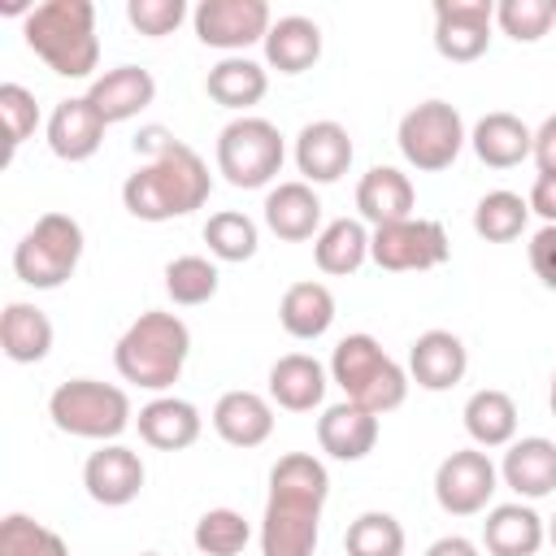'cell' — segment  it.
Listing matches in <instances>:
<instances>
[{
	"label": "cell",
	"mask_w": 556,
	"mask_h": 556,
	"mask_svg": "<svg viewBox=\"0 0 556 556\" xmlns=\"http://www.w3.org/2000/svg\"><path fill=\"white\" fill-rule=\"evenodd\" d=\"M552 13H556V0H552Z\"/></svg>",
	"instance_id": "cell-50"
},
{
	"label": "cell",
	"mask_w": 556,
	"mask_h": 556,
	"mask_svg": "<svg viewBox=\"0 0 556 556\" xmlns=\"http://www.w3.org/2000/svg\"><path fill=\"white\" fill-rule=\"evenodd\" d=\"M0 348L13 365H35L52 352V321L43 308L26 304V300H13L4 304L0 313Z\"/></svg>",
	"instance_id": "cell-29"
},
{
	"label": "cell",
	"mask_w": 556,
	"mask_h": 556,
	"mask_svg": "<svg viewBox=\"0 0 556 556\" xmlns=\"http://www.w3.org/2000/svg\"><path fill=\"white\" fill-rule=\"evenodd\" d=\"M348 556H404V526L391 513H361L343 534Z\"/></svg>",
	"instance_id": "cell-38"
},
{
	"label": "cell",
	"mask_w": 556,
	"mask_h": 556,
	"mask_svg": "<svg viewBox=\"0 0 556 556\" xmlns=\"http://www.w3.org/2000/svg\"><path fill=\"white\" fill-rule=\"evenodd\" d=\"M26 48L61 78H91L100 65L96 4L91 0H43L26 13Z\"/></svg>",
	"instance_id": "cell-3"
},
{
	"label": "cell",
	"mask_w": 556,
	"mask_h": 556,
	"mask_svg": "<svg viewBox=\"0 0 556 556\" xmlns=\"http://www.w3.org/2000/svg\"><path fill=\"white\" fill-rule=\"evenodd\" d=\"M469 143H473V152H478L482 165H491V169H513V165H521V161L534 152V130H530L517 113H486V117L473 126Z\"/></svg>",
	"instance_id": "cell-27"
},
{
	"label": "cell",
	"mask_w": 556,
	"mask_h": 556,
	"mask_svg": "<svg viewBox=\"0 0 556 556\" xmlns=\"http://www.w3.org/2000/svg\"><path fill=\"white\" fill-rule=\"evenodd\" d=\"M530 269H534V278L547 291H556V226L534 230V239H530Z\"/></svg>",
	"instance_id": "cell-43"
},
{
	"label": "cell",
	"mask_w": 556,
	"mask_h": 556,
	"mask_svg": "<svg viewBox=\"0 0 556 556\" xmlns=\"http://www.w3.org/2000/svg\"><path fill=\"white\" fill-rule=\"evenodd\" d=\"M135 426H139V439L148 447H156V452H182V447H191L200 439V426L204 421H200V413H195L191 400L156 395V400H148L139 408Z\"/></svg>",
	"instance_id": "cell-22"
},
{
	"label": "cell",
	"mask_w": 556,
	"mask_h": 556,
	"mask_svg": "<svg viewBox=\"0 0 556 556\" xmlns=\"http://www.w3.org/2000/svg\"><path fill=\"white\" fill-rule=\"evenodd\" d=\"M326 495H330V473L313 452L278 456V465L269 469L261 552L265 556H313Z\"/></svg>",
	"instance_id": "cell-2"
},
{
	"label": "cell",
	"mask_w": 556,
	"mask_h": 556,
	"mask_svg": "<svg viewBox=\"0 0 556 556\" xmlns=\"http://www.w3.org/2000/svg\"><path fill=\"white\" fill-rule=\"evenodd\" d=\"M504 486H513L521 500H543L556 491V443L543 434L513 439L500 465Z\"/></svg>",
	"instance_id": "cell-20"
},
{
	"label": "cell",
	"mask_w": 556,
	"mask_h": 556,
	"mask_svg": "<svg viewBox=\"0 0 556 556\" xmlns=\"http://www.w3.org/2000/svg\"><path fill=\"white\" fill-rule=\"evenodd\" d=\"M83 261V226L70 213H43L13 248V274L35 291H56Z\"/></svg>",
	"instance_id": "cell-8"
},
{
	"label": "cell",
	"mask_w": 556,
	"mask_h": 556,
	"mask_svg": "<svg viewBox=\"0 0 556 556\" xmlns=\"http://www.w3.org/2000/svg\"><path fill=\"white\" fill-rule=\"evenodd\" d=\"M530 217V200H521L517 191H486L473 204V230L486 243H513L526 230Z\"/></svg>",
	"instance_id": "cell-34"
},
{
	"label": "cell",
	"mask_w": 556,
	"mask_h": 556,
	"mask_svg": "<svg viewBox=\"0 0 556 556\" xmlns=\"http://www.w3.org/2000/svg\"><path fill=\"white\" fill-rule=\"evenodd\" d=\"M139 143L148 148V161L122 182L126 213L139 222H174L195 213L213 191V178L200 152L187 148L182 139H169L165 130H148Z\"/></svg>",
	"instance_id": "cell-1"
},
{
	"label": "cell",
	"mask_w": 556,
	"mask_h": 556,
	"mask_svg": "<svg viewBox=\"0 0 556 556\" xmlns=\"http://www.w3.org/2000/svg\"><path fill=\"white\" fill-rule=\"evenodd\" d=\"M400 152L413 169L439 174L465 148V122L447 100H421L400 117Z\"/></svg>",
	"instance_id": "cell-9"
},
{
	"label": "cell",
	"mask_w": 556,
	"mask_h": 556,
	"mask_svg": "<svg viewBox=\"0 0 556 556\" xmlns=\"http://www.w3.org/2000/svg\"><path fill=\"white\" fill-rule=\"evenodd\" d=\"M295 165L304 182H339L352 165V135L330 117L308 122L295 135Z\"/></svg>",
	"instance_id": "cell-16"
},
{
	"label": "cell",
	"mask_w": 556,
	"mask_h": 556,
	"mask_svg": "<svg viewBox=\"0 0 556 556\" xmlns=\"http://www.w3.org/2000/svg\"><path fill=\"white\" fill-rule=\"evenodd\" d=\"M465 369H469V352L452 330H426L408 348V374L421 391H447L465 378Z\"/></svg>",
	"instance_id": "cell-17"
},
{
	"label": "cell",
	"mask_w": 556,
	"mask_h": 556,
	"mask_svg": "<svg viewBox=\"0 0 556 556\" xmlns=\"http://www.w3.org/2000/svg\"><path fill=\"white\" fill-rule=\"evenodd\" d=\"M547 404H552V417H556V369H552V391H547Z\"/></svg>",
	"instance_id": "cell-47"
},
{
	"label": "cell",
	"mask_w": 556,
	"mask_h": 556,
	"mask_svg": "<svg viewBox=\"0 0 556 556\" xmlns=\"http://www.w3.org/2000/svg\"><path fill=\"white\" fill-rule=\"evenodd\" d=\"M139 556H161V552H139Z\"/></svg>",
	"instance_id": "cell-49"
},
{
	"label": "cell",
	"mask_w": 556,
	"mask_h": 556,
	"mask_svg": "<svg viewBox=\"0 0 556 556\" xmlns=\"http://www.w3.org/2000/svg\"><path fill=\"white\" fill-rule=\"evenodd\" d=\"M278 321L291 339H321L334 326V295L326 282H291L278 300Z\"/></svg>",
	"instance_id": "cell-30"
},
{
	"label": "cell",
	"mask_w": 556,
	"mask_h": 556,
	"mask_svg": "<svg viewBox=\"0 0 556 556\" xmlns=\"http://www.w3.org/2000/svg\"><path fill=\"white\" fill-rule=\"evenodd\" d=\"M265 226L287 239V243H304L317 235L321 226V200L308 182H278L265 195Z\"/></svg>",
	"instance_id": "cell-25"
},
{
	"label": "cell",
	"mask_w": 556,
	"mask_h": 556,
	"mask_svg": "<svg viewBox=\"0 0 556 556\" xmlns=\"http://www.w3.org/2000/svg\"><path fill=\"white\" fill-rule=\"evenodd\" d=\"M313 261H317L321 274H334V278L356 274L369 261V230H365V222H356V217L326 222L317 230V239H313Z\"/></svg>",
	"instance_id": "cell-32"
},
{
	"label": "cell",
	"mask_w": 556,
	"mask_h": 556,
	"mask_svg": "<svg viewBox=\"0 0 556 556\" xmlns=\"http://www.w3.org/2000/svg\"><path fill=\"white\" fill-rule=\"evenodd\" d=\"M104 126H109V122L96 113V104H91L87 96H70V100H61V104L52 109V117H48V148H52V156H61V161H87V156L100 152Z\"/></svg>",
	"instance_id": "cell-15"
},
{
	"label": "cell",
	"mask_w": 556,
	"mask_h": 556,
	"mask_svg": "<svg viewBox=\"0 0 556 556\" xmlns=\"http://www.w3.org/2000/svg\"><path fill=\"white\" fill-rule=\"evenodd\" d=\"M495 478L500 473H495V465H491V456L482 447H460V452L439 460V469H434V500L452 517H473V513H482L491 504Z\"/></svg>",
	"instance_id": "cell-11"
},
{
	"label": "cell",
	"mask_w": 556,
	"mask_h": 556,
	"mask_svg": "<svg viewBox=\"0 0 556 556\" xmlns=\"http://www.w3.org/2000/svg\"><path fill=\"white\" fill-rule=\"evenodd\" d=\"M143 460L126 443H100L83 465V486L104 508H126L143 491Z\"/></svg>",
	"instance_id": "cell-14"
},
{
	"label": "cell",
	"mask_w": 556,
	"mask_h": 556,
	"mask_svg": "<svg viewBox=\"0 0 556 556\" xmlns=\"http://www.w3.org/2000/svg\"><path fill=\"white\" fill-rule=\"evenodd\" d=\"M48 417L61 434L74 439H96V443H113L126 426H130V400L122 387L100 382V378H70L52 391L48 400Z\"/></svg>",
	"instance_id": "cell-6"
},
{
	"label": "cell",
	"mask_w": 556,
	"mask_h": 556,
	"mask_svg": "<svg viewBox=\"0 0 556 556\" xmlns=\"http://www.w3.org/2000/svg\"><path fill=\"white\" fill-rule=\"evenodd\" d=\"M0 556H70L65 539L26 513H9L0 521Z\"/></svg>",
	"instance_id": "cell-39"
},
{
	"label": "cell",
	"mask_w": 556,
	"mask_h": 556,
	"mask_svg": "<svg viewBox=\"0 0 556 556\" xmlns=\"http://www.w3.org/2000/svg\"><path fill=\"white\" fill-rule=\"evenodd\" d=\"M248 539H252V526L235 508H208V513H200V521L191 530V543L204 556H239L248 547Z\"/></svg>",
	"instance_id": "cell-37"
},
{
	"label": "cell",
	"mask_w": 556,
	"mask_h": 556,
	"mask_svg": "<svg viewBox=\"0 0 556 556\" xmlns=\"http://www.w3.org/2000/svg\"><path fill=\"white\" fill-rule=\"evenodd\" d=\"M426 556H478V547L465 539V534H443L426 547Z\"/></svg>",
	"instance_id": "cell-46"
},
{
	"label": "cell",
	"mask_w": 556,
	"mask_h": 556,
	"mask_svg": "<svg viewBox=\"0 0 556 556\" xmlns=\"http://www.w3.org/2000/svg\"><path fill=\"white\" fill-rule=\"evenodd\" d=\"M534 165H539V174H556V113L534 130Z\"/></svg>",
	"instance_id": "cell-45"
},
{
	"label": "cell",
	"mask_w": 556,
	"mask_h": 556,
	"mask_svg": "<svg viewBox=\"0 0 556 556\" xmlns=\"http://www.w3.org/2000/svg\"><path fill=\"white\" fill-rule=\"evenodd\" d=\"M330 378L343 387V395L352 404L369 408L374 417H382L408 400V374L382 352V343L374 334L339 339L334 356H330Z\"/></svg>",
	"instance_id": "cell-5"
},
{
	"label": "cell",
	"mask_w": 556,
	"mask_h": 556,
	"mask_svg": "<svg viewBox=\"0 0 556 556\" xmlns=\"http://www.w3.org/2000/svg\"><path fill=\"white\" fill-rule=\"evenodd\" d=\"M204 91H208L222 109H235V113L243 117V109H252V104L265 100L269 74H265V65H256V61H248V56H222V61L208 70Z\"/></svg>",
	"instance_id": "cell-31"
},
{
	"label": "cell",
	"mask_w": 556,
	"mask_h": 556,
	"mask_svg": "<svg viewBox=\"0 0 556 556\" xmlns=\"http://www.w3.org/2000/svg\"><path fill=\"white\" fill-rule=\"evenodd\" d=\"M165 291L174 304L182 308H195V304H208L217 295V265L208 256H174L165 265Z\"/></svg>",
	"instance_id": "cell-36"
},
{
	"label": "cell",
	"mask_w": 556,
	"mask_h": 556,
	"mask_svg": "<svg viewBox=\"0 0 556 556\" xmlns=\"http://www.w3.org/2000/svg\"><path fill=\"white\" fill-rule=\"evenodd\" d=\"M204 243H208V252L217 256V261H252L256 256V243H261V235H256V222L248 217V213H235V208H226V213H213L208 222H204Z\"/></svg>",
	"instance_id": "cell-35"
},
{
	"label": "cell",
	"mask_w": 556,
	"mask_h": 556,
	"mask_svg": "<svg viewBox=\"0 0 556 556\" xmlns=\"http://www.w3.org/2000/svg\"><path fill=\"white\" fill-rule=\"evenodd\" d=\"M326 395V369L308 352H287L269 365V400L287 413H313Z\"/></svg>",
	"instance_id": "cell-23"
},
{
	"label": "cell",
	"mask_w": 556,
	"mask_h": 556,
	"mask_svg": "<svg viewBox=\"0 0 556 556\" xmlns=\"http://www.w3.org/2000/svg\"><path fill=\"white\" fill-rule=\"evenodd\" d=\"M213 430L230 447H261L274 434V408L256 391H226L213 404Z\"/></svg>",
	"instance_id": "cell-24"
},
{
	"label": "cell",
	"mask_w": 556,
	"mask_h": 556,
	"mask_svg": "<svg viewBox=\"0 0 556 556\" xmlns=\"http://www.w3.org/2000/svg\"><path fill=\"white\" fill-rule=\"evenodd\" d=\"M317 443L326 456L334 460H365L378 443V417L352 400L343 404H330L321 417H317Z\"/></svg>",
	"instance_id": "cell-19"
},
{
	"label": "cell",
	"mask_w": 556,
	"mask_h": 556,
	"mask_svg": "<svg viewBox=\"0 0 556 556\" xmlns=\"http://www.w3.org/2000/svg\"><path fill=\"white\" fill-rule=\"evenodd\" d=\"M87 100H91L96 113L113 126V122L139 117V113L156 100V78H152L148 70H139V65H113V70H104L100 78H91Z\"/></svg>",
	"instance_id": "cell-18"
},
{
	"label": "cell",
	"mask_w": 556,
	"mask_h": 556,
	"mask_svg": "<svg viewBox=\"0 0 556 556\" xmlns=\"http://www.w3.org/2000/svg\"><path fill=\"white\" fill-rule=\"evenodd\" d=\"M543 539L547 526L530 504H495L482 521V543L491 556H534Z\"/></svg>",
	"instance_id": "cell-26"
},
{
	"label": "cell",
	"mask_w": 556,
	"mask_h": 556,
	"mask_svg": "<svg viewBox=\"0 0 556 556\" xmlns=\"http://www.w3.org/2000/svg\"><path fill=\"white\" fill-rule=\"evenodd\" d=\"M0 126H4V143H9V161L13 152L35 135L39 126V104L22 83H4L0 87Z\"/></svg>",
	"instance_id": "cell-41"
},
{
	"label": "cell",
	"mask_w": 556,
	"mask_h": 556,
	"mask_svg": "<svg viewBox=\"0 0 556 556\" xmlns=\"http://www.w3.org/2000/svg\"><path fill=\"white\" fill-rule=\"evenodd\" d=\"M547 539H552V547H556V517L547 521Z\"/></svg>",
	"instance_id": "cell-48"
},
{
	"label": "cell",
	"mask_w": 556,
	"mask_h": 556,
	"mask_svg": "<svg viewBox=\"0 0 556 556\" xmlns=\"http://www.w3.org/2000/svg\"><path fill=\"white\" fill-rule=\"evenodd\" d=\"M191 356V330L178 313H161V308H148L139 313L126 334L117 339L113 348V365L126 382L143 387V391H165L178 382L182 365Z\"/></svg>",
	"instance_id": "cell-4"
},
{
	"label": "cell",
	"mask_w": 556,
	"mask_h": 556,
	"mask_svg": "<svg viewBox=\"0 0 556 556\" xmlns=\"http://www.w3.org/2000/svg\"><path fill=\"white\" fill-rule=\"evenodd\" d=\"M321 56V26L313 17H300V13H287L269 26L265 35V61L278 70V74H304L313 70Z\"/></svg>",
	"instance_id": "cell-28"
},
{
	"label": "cell",
	"mask_w": 556,
	"mask_h": 556,
	"mask_svg": "<svg viewBox=\"0 0 556 556\" xmlns=\"http://www.w3.org/2000/svg\"><path fill=\"white\" fill-rule=\"evenodd\" d=\"M126 17L139 35L148 39H161V35H174L178 22L187 17V4L182 0H130L126 4Z\"/></svg>",
	"instance_id": "cell-42"
},
{
	"label": "cell",
	"mask_w": 556,
	"mask_h": 556,
	"mask_svg": "<svg viewBox=\"0 0 556 556\" xmlns=\"http://www.w3.org/2000/svg\"><path fill=\"white\" fill-rule=\"evenodd\" d=\"M356 208H361V217L378 230V226H391V222L413 217L417 191H413L408 174H400L395 165H374V169L361 174V182H356Z\"/></svg>",
	"instance_id": "cell-21"
},
{
	"label": "cell",
	"mask_w": 556,
	"mask_h": 556,
	"mask_svg": "<svg viewBox=\"0 0 556 556\" xmlns=\"http://www.w3.org/2000/svg\"><path fill=\"white\" fill-rule=\"evenodd\" d=\"M526 200H530V213H539L547 226H556V174H539Z\"/></svg>",
	"instance_id": "cell-44"
},
{
	"label": "cell",
	"mask_w": 556,
	"mask_h": 556,
	"mask_svg": "<svg viewBox=\"0 0 556 556\" xmlns=\"http://www.w3.org/2000/svg\"><path fill=\"white\" fill-rule=\"evenodd\" d=\"M495 22H500V30H504L508 39H517V43H539V39L552 30L556 13H552V0H500V4H495Z\"/></svg>",
	"instance_id": "cell-40"
},
{
	"label": "cell",
	"mask_w": 556,
	"mask_h": 556,
	"mask_svg": "<svg viewBox=\"0 0 556 556\" xmlns=\"http://www.w3.org/2000/svg\"><path fill=\"white\" fill-rule=\"evenodd\" d=\"M491 0H434V48L447 61H478L491 43Z\"/></svg>",
	"instance_id": "cell-13"
},
{
	"label": "cell",
	"mask_w": 556,
	"mask_h": 556,
	"mask_svg": "<svg viewBox=\"0 0 556 556\" xmlns=\"http://www.w3.org/2000/svg\"><path fill=\"white\" fill-rule=\"evenodd\" d=\"M465 430L478 447H508L517 439V404L500 387H482L465 400Z\"/></svg>",
	"instance_id": "cell-33"
},
{
	"label": "cell",
	"mask_w": 556,
	"mask_h": 556,
	"mask_svg": "<svg viewBox=\"0 0 556 556\" xmlns=\"http://www.w3.org/2000/svg\"><path fill=\"white\" fill-rule=\"evenodd\" d=\"M287 161V143H282V130L269 122V117H235L222 126L217 135V174L230 182V187H269L278 178Z\"/></svg>",
	"instance_id": "cell-7"
},
{
	"label": "cell",
	"mask_w": 556,
	"mask_h": 556,
	"mask_svg": "<svg viewBox=\"0 0 556 556\" xmlns=\"http://www.w3.org/2000/svg\"><path fill=\"white\" fill-rule=\"evenodd\" d=\"M452 256L447 230L430 217H404L391 226H378L369 235V261L378 269L391 274H421V269H439Z\"/></svg>",
	"instance_id": "cell-10"
},
{
	"label": "cell",
	"mask_w": 556,
	"mask_h": 556,
	"mask_svg": "<svg viewBox=\"0 0 556 556\" xmlns=\"http://www.w3.org/2000/svg\"><path fill=\"white\" fill-rule=\"evenodd\" d=\"M191 22H195V39L222 52H243L252 43H265L274 26L265 0H200Z\"/></svg>",
	"instance_id": "cell-12"
}]
</instances>
